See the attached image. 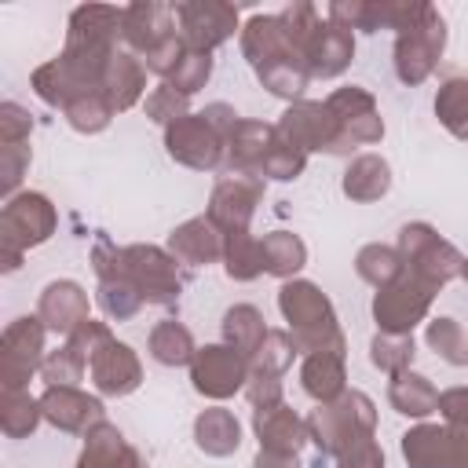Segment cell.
Segmentation results:
<instances>
[{
	"label": "cell",
	"instance_id": "54",
	"mask_svg": "<svg viewBox=\"0 0 468 468\" xmlns=\"http://www.w3.org/2000/svg\"><path fill=\"white\" fill-rule=\"evenodd\" d=\"M110 336H113V333H110V325H106V322L88 318V322H80V325H77V329H73L66 340H69V344H73V347H77V351H80V355L91 362V355H95V351H99V347H102Z\"/></svg>",
	"mask_w": 468,
	"mask_h": 468
},
{
	"label": "cell",
	"instance_id": "33",
	"mask_svg": "<svg viewBox=\"0 0 468 468\" xmlns=\"http://www.w3.org/2000/svg\"><path fill=\"white\" fill-rule=\"evenodd\" d=\"M267 340V322L260 314V307L252 303H234L223 311V344L234 347L241 358H256L260 344Z\"/></svg>",
	"mask_w": 468,
	"mask_h": 468
},
{
	"label": "cell",
	"instance_id": "57",
	"mask_svg": "<svg viewBox=\"0 0 468 468\" xmlns=\"http://www.w3.org/2000/svg\"><path fill=\"white\" fill-rule=\"evenodd\" d=\"M461 278L468 282V256H464V267H461Z\"/></svg>",
	"mask_w": 468,
	"mask_h": 468
},
{
	"label": "cell",
	"instance_id": "18",
	"mask_svg": "<svg viewBox=\"0 0 468 468\" xmlns=\"http://www.w3.org/2000/svg\"><path fill=\"white\" fill-rule=\"evenodd\" d=\"M88 377H91V384H95L99 395L124 399V395H132V391L143 384V362H139V355H135L124 340L110 336V340L91 355Z\"/></svg>",
	"mask_w": 468,
	"mask_h": 468
},
{
	"label": "cell",
	"instance_id": "36",
	"mask_svg": "<svg viewBox=\"0 0 468 468\" xmlns=\"http://www.w3.org/2000/svg\"><path fill=\"white\" fill-rule=\"evenodd\" d=\"M263 241V263H267V274L282 278V282H292L303 263H307V245L300 234L292 230H271L260 238Z\"/></svg>",
	"mask_w": 468,
	"mask_h": 468
},
{
	"label": "cell",
	"instance_id": "43",
	"mask_svg": "<svg viewBox=\"0 0 468 468\" xmlns=\"http://www.w3.org/2000/svg\"><path fill=\"white\" fill-rule=\"evenodd\" d=\"M424 340H428V347H431L442 362H450V366H468V336H464V329H461L457 318H450V314L431 318L428 329H424Z\"/></svg>",
	"mask_w": 468,
	"mask_h": 468
},
{
	"label": "cell",
	"instance_id": "17",
	"mask_svg": "<svg viewBox=\"0 0 468 468\" xmlns=\"http://www.w3.org/2000/svg\"><path fill=\"white\" fill-rule=\"evenodd\" d=\"M402 457L410 468H468V442L446 424H417L402 435Z\"/></svg>",
	"mask_w": 468,
	"mask_h": 468
},
{
	"label": "cell",
	"instance_id": "10",
	"mask_svg": "<svg viewBox=\"0 0 468 468\" xmlns=\"http://www.w3.org/2000/svg\"><path fill=\"white\" fill-rule=\"evenodd\" d=\"M278 135L285 143H292L300 154H340V124L333 117V110L314 99H300L289 102V110L278 117Z\"/></svg>",
	"mask_w": 468,
	"mask_h": 468
},
{
	"label": "cell",
	"instance_id": "15",
	"mask_svg": "<svg viewBox=\"0 0 468 468\" xmlns=\"http://www.w3.org/2000/svg\"><path fill=\"white\" fill-rule=\"evenodd\" d=\"M263 190L267 183L260 176H245V172H230L223 176L216 186H212V197H208V219L223 230V234H238V230H249L252 216H256V205L263 201Z\"/></svg>",
	"mask_w": 468,
	"mask_h": 468
},
{
	"label": "cell",
	"instance_id": "8",
	"mask_svg": "<svg viewBox=\"0 0 468 468\" xmlns=\"http://www.w3.org/2000/svg\"><path fill=\"white\" fill-rule=\"evenodd\" d=\"M165 150L176 165L194 168V172H216L223 168V157H227V143L205 113H186L172 121L165 128Z\"/></svg>",
	"mask_w": 468,
	"mask_h": 468
},
{
	"label": "cell",
	"instance_id": "21",
	"mask_svg": "<svg viewBox=\"0 0 468 468\" xmlns=\"http://www.w3.org/2000/svg\"><path fill=\"white\" fill-rule=\"evenodd\" d=\"M355 62V33L333 26L329 18H322V26L314 29V37L303 48V66L311 73V80H333L340 77L347 66Z\"/></svg>",
	"mask_w": 468,
	"mask_h": 468
},
{
	"label": "cell",
	"instance_id": "45",
	"mask_svg": "<svg viewBox=\"0 0 468 468\" xmlns=\"http://www.w3.org/2000/svg\"><path fill=\"white\" fill-rule=\"evenodd\" d=\"M84 369H88V358H84L69 340H62L55 351L44 355L40 377H44L48 384H77V380L84 377Z\"/></svg>",
	"mask_w": 468,
	"mask_h": 468
},
{
	"label": "cell",
	"instance_id": "40",
	"mask_svg": "<svg viewBox=\"0 0 468 468\" xmlns=\"http://www.w3.org/2000/svg\"><path fill=\"white\" fill-rule=\"evenodd\" d=\"M413 358H417V344H413V333H377L369 340V362L395 377V373H406L413 369Z\"/></svg>",
	"mask_w": 468,
	"mask_h": 468
},
{
	"label": "cell",
	"instance_id": "14",
	"mask_svg": "<svg viewBox=\"0 0 468 468\" xmlns=\"http://www.w3.org/2000/svg\"><path fill=\"white\" fill-rule=\"evenodd\" d=\"M176 22H179V37L190 51H216L219 44H227L234 37L238 26V7L234 4H219V0H186L176 4Z\"/></svg>",
	"mask_w": 468,
	"mask_h": 468
},
{
	"label": "cell",
	"instance_id": "32",
	"mask_svg": "<svg viewBox=\"0 0 468 468\" xmlns=\"http://www.w3.org/2000/svg\"><path fill=\"white\" fill-rule=\"evenodd\" d=\"M388 402H391L395 413H402L410 420H424V417L439 413V391H435V384L424 373H413V369L391 377Z\"/></svg>",
	"mask_w": 468,
	"mask_h": 468
},
{
	"label": "cell",
	"instance_id": "5",
	"mask_svg": "<svg viewBox=\"0 0 468 468\" xmlns=\"http://www.w3.org/2000/svg\"><path fill=\"white\" fill-rule=\"evenodd\" d=\"M442 51H446V22L439 7L424 4L420 15L402 33H395V77L410 88L424 84L435 73Z\"/></svg>",
	"mask_w": 468,
	"mask_h": 468
},
{
	"label": "cell",
	"instance_id": "52",
	"mask_svg": "<svg viewBox=\"0 0 468 468\" xmlns=\"http://www.w3.org/2000/svg\"><path fill=\"white\" fill-rule=\"evenodd\" d=\"M183 55H186V44H183V37L176 33V37L161 40L154 51H146V55H143V66H146L150 73H157L161 80H168V77L176 73V66H179Z\"/></svg>",
	"mask_w": 468,
	"mask_h": 468
},
{
	"label": "cell",
	"instance_id": "11",
	"mask_svg": "<svg viewBox=\"0 0 468 468\" xmlns=\"http://www.w3.org/2000/svg\"><path fill=\"white\" fill-rule=\"evenodd\" d=\"M325 106L333 110V117H336V124H340V154L384 139V117H380L377 99H373L369 88H362V84L336 88V91L325 99Z\"/></svg>",
	"mask_w": 468,
	"mask_h": 468
},
{
	"label": "cell",
	"instance_id": "37",
	"mask_svg": "<svg viewBox=\"0 0 468 468\" xmlns=\"http://www.w3.org/2000/svg\"><path fill=\"white\" fill-rule=\"evenodd\" d=\"M223 271H227L230 282H256L260 274H267L263 241L252 238L249 230L227 234V241H223Z\"/></svg>",
	"mask_w": 468,
	"mask_h": 468
},
{
	"label": "cell",
	"instance_id": "6",
	"mask_svg": "<svg viewBox=\"0 0 468 468\" xmlns=\"http://www.w3.org/2000/svg\"><path fill=\"white\" fill-rule=\"evenodd\" d=\"M179 260L168 249L157 245H124L121 249V271L124 278L139 289L143 303L154 307H176L179 292H183V278H179Z\"/></svg>",
	"mask_w": 468,
	"mask_h": 468
},
{
	"label": "cell",
	"instance_id": "20",
	"mask_svg": "<svg viewBox=\"0 0 468 468\" xmlns=\"http://www.w3.org/2000/svg\"><path fill=\"white\" fill-rule=\"evenodd\" d=\"M179 22H176V7H168V4H157V0H139V4H128L124 7V29H121V37H124V44L132 48V55H146V51H154L161 40H168V37H176L179 29H176Z\"/></svg>",
	"mask_w": 468,
	"mask_h": 468
},
{
	"label": "cell",
	"instance_id": "22",
	"mask_svg": "<svg viewBox=\"0 0 468 468\" xmlns=\"http://www.w3.org/2000/svg\"><path fill=\"white\" fill-rule=\"evenodd\" d=\"M241 55L249 58L252 73H260L274 62H285V58H300V51L289 44L278 15H252L241 26Z\"/></svg>",
	"mask_w": 468,
	"mask_h": 468
},
{
	"label": "cell",
	"instance_id": "4",
	"mask_svg": "<svg viewBox=\"0 0 468 468\" xmlns=\"http://www.w3.org/2000/svg\"><path fill=\"white\" fill-rule=\"evenodd\" d=\"M406 271L413 278H420L424 285H431L435 292L442 285H450L453 278H461V267H464V256L453 241H446L431 223H406L399 230V241H395Z\"/></svg>",
	"mask_w": 468,
	"mask_h": 468
},
{
	"label": "cell",
	"instance_id": "34",
	"mask_svg": "<svg viewBox=\"0 0 468 468\" xmlns=\"http://www.w3.org/2000/svg\"><path fill=\"white\" fill-rule=\"evenodd\" d=\"M150 358L161 362V366H190L194 355H197V344H194V333L176 322V318H161L154 329H150Z\"/></svg>",
	"mask_w": 468,
	"mask_h": 468
},
{
	"label": "cell",
	"instance_id": "42",
	"mask_svg": "<svg viewBox=\"0 0 468 468\" xmlns=\"http://www.w3.org/2000/svg\"><path fill=\"white\" fill-rule=\"evenodd\" d=\"M256 80H260L271 95L289 99V102H300L303 91H307V84H311V73H307L303 58H285V62H274V66L260 69Z\"/></svg>",
	"mask_w": 468,
	"mask_h": 468
},
{
	"label": "cell",
	"instance_id": "28",
	"mask_svg": "<svg viewBox=\"0 0 468 468\" xmlns=\"http://www.w3.org/2000/svg\"><path fill=\"white\" fill-rule=\"evenodd\" d=\"M300 388L318 406L340 399L347 391V358H344V351H314V355H303Z\"/></svg>",
	"mask_w": 468,
	"mask_h": 468
},
{
	"label": "cell",
	"instance_id": "39",
	"mask_svg": "<svg viewBox=\"0 0 468 468\" xmlns=\"http://www.w3.org/2000/svg\"><path fill=\"white\" fill-rule=\"evenodd\" d=\"M435 117L453 139L468 143V77H450V80L439 84Z\"/></svg>",
	"mask_w": 468,
	"mask_h": 468
},
{
	"label": "cell",
	"instance_id": "35",
	"mask_svg": "<svg viewBox=\"0 0 468 468\" xmlns=\"http://www.w3.org/2000/svg\"><path fill=\"white\" fill-rule=\"evenodd\" d=\"M44 420L40 399L26 388H0V428L7 439H29Z\"/></svg>",
	"mask_w": 468,
	"mask_h": 468
},
{
	"label": "cell",
	"instance_id": "2",
	"mask_svg": "<svg viewBox=\"0 0 468 468\" xmlns=\"http://www.w3.org/2000/svg\"><path fill=\"white\" fill-rule=\"evenodd\" d=\"M377 431V406L366 391H344L333 402H322L307 417V439L318 446L322 457H340L351 446L373 439Z\"/></svg>",
	"mask_w": 468,
	"mask_h": 468
},
{
	"label": "cell",
	"instance_id": "31",
	"mask_svg": "<svg viewBox=\"0 0 468 468\" xmlns=\"http://www.w3.org/2000/svg\"><path fill=\"white\" fill-rule=\"evenodd\" d=\"M194 442L208 457H230L241 446V424H238V417L230 410L208 406V410H201L194 417Z\"/></svg>",
	"mask_w": 468,
	"mask_h": 468
},
{
	"label": "cell",
	"instance_id": "9",
	"mask_svg": "<svg viewBox=\"0 0 468 468\" xmlns=\"http://www.w3.org/2000/svg\"><path fill=\"white\" fill-rule=\"evenodd\" d=\"M431 300H435V289L424 285L420 278H413L410 271L377 289L373 292V322H377V333H413L428 311H431Z\"/></svg>",
	"mask_w": 468,
	"mask_h": 468
},
{
	"label": "cell",
	"instance_id": "7",
	"mask_svg": "<svg viewBox=\"0 0 468 468\" xmlns=\"http://www.w3.org/2000/svg\"><path fill=\"white\" fill-rule=\"evenodd\" d=\"M48 325L40 314H22L0 333V388H26L44 366Z\"/></svg>",
	"mask_w": 468,
	"mask_h": 468
},
{
	"label": "cell",
	"instance_id": "12",
	"mask_svg": "<svg viewBox=\"0 0 468 468\" xmlns=\"http://www.w3.org/2000/svg\"><path fill=\"white\" fill-rule=\"evenodd\" d=\"M249 373H252V362L241 358L227 344H205V347H197V355L190 362V384H194V391L205 395V399H216V402L245 391Z\"/></svg>",
	"mask_w": 468,
	"mask_h": 468
},
{
	"label": "cell",
	"instance_id": "1",
	"mask_svg": "<svg viewBox=\"0 0 468 468\" xmlns=\"http://www.w3.org/2000/svg\"><path fill=\"white\" fill-rule=\"evenodd\" d=\"M278 311L289 322V336L296 344L300 355H314V351H347L344 329L336 322L333 300L307 278H292L282 282L278 289Z\"/></svg>",
	"mask_w": 468,
	"mask_h": 468
},
{
	"label": "cell",
	"instance_id": "53",
	"mask_svg": "<svg viewBox=\"0 0 468 468\" xmlns=\"http://www.w3.org/2000/svg\"><path fill=\"white\" fill-rule=\"evenodd\" d=\"M245 399L252 402V410L278 406V402H282V377H278V373L252 369V373H249V384H245Z\"/></svg>",
	"mask_w": 468,
	"mask_h": 468
},
{
	"label": "cell",
	"instance_id": "55",
	"mask_svg": "<svg viewBox=\"0 0 468 468\" xmlns=\"http://www.w3.org/2000/svg\"><path fill=\"white\" fill-rule=\"evenodd\" d=\"M336 468H384V450L377 439H366L336 457Z\"/></svg>",
	"mask_w": 468,
	"mask_h": 468
},
{
	"label": "cell",
	"instance_id": "56",
	"mask_svg": "<svg viewBox=\"0 0 468 468\" xmlns=\"http://www.w3.org/2000/svg\"><path fill=\"white\" fill-rule=\"evenodd\" d=\"M252 468H303L300 453H274V450H260Z\"/></svg>",
	"mask_w": 468,
	"mask_h": 468
},
{
	"label": "cell",
	"instance_id": "46",
	"mask_svg": "<svg viewBox=\"0 0 468 468\" xmlns=\"http://www.w3.org/2000/svg\"><path fill=\"white\" fill-rule=\"evenodd\" d=\"M296 355H300V351H296L289 329H267V340L260 344V351H256V358H252V369H263V373H278V377H282V373L292 366Z\"/></svg>",
	"mask_w": 468,
	"mask_h": 468
},
{
	"label": "cell",
	"instance_id": "16",
	"mask_svg": "<svg viewBox=\"0 0 468 468\" xmlns=\"http://www.w3.org/2000/svg\"><path fill=\"white\" fill-rule=\"evenodd\" d=\"M40 410L51 428L69 431V435H88L95 424L106 420L102 399L80 391L77 384H48L40 395Z\"/></svg>",
	"mask_w": 468,
	"mask_h": 468
},
{
	"label": "cell",
	"instance_id": "44",
	"mask_svg": "<svg viewBox=\"0 0 468 468\" xmlns=\"http://www.w3.org/2000/svg\"><path fill=\"white\" fill-rule=\"evenodd\" d=\"M303 168H307V154H300L292 143H285V139L278 135L256 176H260L263 183H267V179H274V183H289V179H300Z\"/></svg>",
	"mask_w": 468,
	"mask_h": 468
},
{
	"label": "cell",
	"instance_id": "41",
	"mask_svg": "<svg viewBox=\"0 0 468 468\" xmlns=\"http://www.w3.org/2000/svg\"><path fill=\"white\" fill-rule=\"evenodd\" d=\"M62 113H66L69 128H73V132H80V135H95V132L110 128V121L117 117V113H113V106H110V99L102 95V88L77 95Z\"/></svg>",
	"mask_w": 468,
	"mask_h": 468
},
{
	"label": "cell",
	"instance_id": "48",
	"mask_svg": "<svg viewBox=\"0 0 468 468\" xmlns=\"http://www.w3.org/2000/svg\"><path fill=\"white\" fill-rule=\"evenodd\" d=\"M190 113V102H186V95H179L172 84H157L150 95H146V117L154 121V124H161V128H168L172 121H179V117H186Z\"/></svg>",
	"mask_w": 468,
	"mask_h": 468
},
{
	"label": "cell",
	"instance_id": "50",
	"mask_svg": "<svg viewBox=\"0 0 468 468\" xmlns=\"http://www.w3.org/2000/svg\"><path fill=\"white\" fill-rule=\"evenodd\" d=\"M439 417L442 424L468 442V388H446L439 391Z\"/></svg>",
	"mask_w": 468,
	"mask_h": 468
},
{
	"label": "cell",
	"instance_id": "25",
	"mask_svg": "<svg viewBox=\"0 0 468 468\" xmlns=\"http://www.w3.org/2000/svg\"><path fill=\"white\" fill-rule=\"evenodd\" d=\"M124 29V7L110 4H80L69 11L66 22V44H84V48H117Z\"/></svg>",
	"mask_w": 468,
	"mask_h": 468
},
{
	"label": "cell",
	"instance_id": "51",
	"mask_svg": "<svg viewBox=\"0 0 468 468\" xmlns=\"http://www.w3.org/2000/svg\"><path fill=\"white\" fill-rule=\"evenodd\" d=\"M29 132H33L29 110L18 106V102H0V146L29 143Z\"/></svg>",
	"mask_w": 468,
	"mask_h": 468
},
{
	"label": "cell",
	"instance_id": "23",
	"mask_svg": "<svg viewBox=\"0 0 468 468\" xmlns=\"http://www.w3.org/2000/svg\"><path fill=\"white\" fill-rule=\"evenodd\" d=\"M278 139V128L267 124V121H252V117H238V124L227 132V157H223V168L227 172H245V176H256L263 157L271 154Z\"/></svg>",
	"mask_w": 468,
	"mask_h": 468
},
{
	"label": "cell",
	"instance_id": "26",
	"mask_svg": "<svg viewBox=\"0 0 468 468\" xmlns=\"http://www.w3.org/2000/svg\"><path fill=\"white\" fill-rule=\"evenodd\" d=\"M252 431L260 439V450L274 453H300L307 439V417H300L292 406L278 402L267 410H252Z\"/></svg>",
	"mask_w": 468,
	"mask_h": 468
},
{
	"label": "cell",
	"instance_id": "49",
	"mask_svg": "<svg viewBox=\"0 0 468 468\" xmlns=\"http://www.w3.org/2000/svg\"><path fill=\"white\" fill-rule=\"evenodd\" d=\"M29 161H33V150H29V143L0 146V194H4V201L18 194V183H22L26 168H29Z\"/></svg>",
	"mask_w": 468,
	"mask_h": 468
},
{
	"label": "cell",
	"instance_id": "3",
	"mask_svg": "<svg viewBox=\"0 0 468 468\" xmlns=\"http://www.w3.org/2000/svg\"><path fill=\"white\" fill-rule=\"evenodd\" d=\"M58 227V212L40 190H18L0 208V271H18L22 256L44 245Z\"/></svg>",
	"mask_w": 468,
	"mask_h": 468
},
{
	"label": "cell",
	"instance_id": "27",
	"mask_svg": "<svg viewBox=\"0 0 468 468\" xmlns=\"http://www.w3.org/2000/svg\"><path fill=\"white\" fill-rule=\"evenodd\" d=\"M77 468H150L143 453L121 435L117 424L102 420L84 435V450L77 457Z\"/></svg>",
	"mask_w": 468,
	"mask_h": 468
},
{
	"label": "cell",
	"instance_id": "38",
	"mask_svg": "<svg viewBox=\"0 0 468 468\" xmlns=\"http://www.w3.org/2000/svg\"><path fill=\"white\" fill-rule=\"evenodd\" d=\"M355 271H358V278H362L366 285L384 289V285H391V282H399V278L406 274V263H402V256H399L395 245L369 241V245L358 249V256H355Z\"/></svg>",
	"mask_w": 468,
	"mask_h": 468
},
{
	"label": "cell",
	"instance_id": "30",
	"mask_svg": "<svg viewBox=\"0 0 468 468\" xmlns=\"http://www.w3.org/2000/svg\"><path fill=\"white\" fill-rule=\"evenodd\" d=\"M340 190H344V197H351L355 205L380 201V197L391 190V165H388L380 154H358V157L344 168Z\"/></svg>",
	"mask_w": 468,
	"mask_h": 468
},
{
	"label": "cell",
	"instance_id": "47",
	"mask_svg": "<svg viewBox=\"0 0 468 468\" xmlns=\"http://www.w3.org/2000/svg\"><path fill=\"white\" fill-rule=\"evenodd\" d=\"M208 77H212V55L208 51H190L186 48V55L179 58V66H176V73L165 80V84H172L179 95H194V91H201L205 84H208Z\"/></svg>",
	"mask_w": 468,
	"mask_h": 468
},
{
	"label": "cell",
	"instance_id": "24",
	"mask_svg": "<svg viewBox=\"0 0 468 468\" xmlns=\"http://www.w3.org/2000/svg\"><path fill=\"white\" fill-rule=\"evenodd\" d=\"M223 241L227 234L208 216H194L168 234V252L186 267H208L223 263Z\"/></svg>",
	"mask_w": 468,
	"mask_h": 468
},
{
	"label": "cell",
	"instance_id": "19",
	"mask_svg": "<svg viewBox=\"0 0 468 468\" xmlns=\"http://www.w3.org/2000/svg\"><path fill=\"white\" fill-rule=\"evenodd\" d=\"M37 314L40 322L48 325V333H58L62 340L80 325L88 322V292L80 282L73 278H55L40 289V300H37Z\"/></svg>",
	"mask_w": 468,
	"mask_h": 468
},
{
	"label": "cell",
	"instance_id": "13",
	"mask_svg": "<svg viewBox=\"0 0 468 468\" xmlns=\"http://www.w3.org/2000/svg\"><path fill=\"white\" fill-rule=\"evenodd\" d=\"M91 267H95V278H99V289H95V300L102 307V314L110 322H132L146 303L139 296V289L124 278L121 271V249L106 238L95 241L91 249Z\"/></svg>",
	"mask_w": 468,
	"mask_h": 468
},
{
	"label": "cell",
	"instance_id": "29",
	"mask_svg": "<svg viewBox=\"0 0 468 468\" xmlns=\"http://www.w3.org/2000/svg\"><path fill=\"white\" fill-rule=\"evenodd\" d=\"M143 91H146V66H143V58L132 55V51H117L110 69H106V77H102V95L110 99L113 113L132 110L143 99Z\"/></svg>",
	"mask_w": 468,
	"mask_h": 468
}]
</instances>
